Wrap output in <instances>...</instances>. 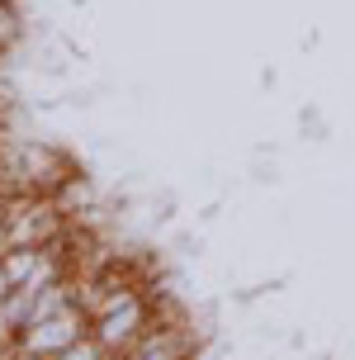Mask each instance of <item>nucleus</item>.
Returning <instances> with one entry per match:
<instances>
[{"label":"nucleus","instance_id":"6","mask_svg":"<svg viewBox=\"0 0 355 360\" xmlns=\"http://www.w3.org/2000/svg\"><path fill=\"white\" fill-rule=\"evenodd\" d=\"M105 360H128V356H105Z\"/></svg>","mask_w":355,"mask_h":360},{"label":"nucleus","instance_id":"3","mask_svg":"<svg viewBox=\"0 0 355 360\" xmlns=\"http://www.w3.org/2000/svg\"><path fill=\"white\" fill-rule=\"evenodd\" d=\"M128 360H195V332H190V323L152 327V332L128 351Z\"/></svg>","mask_w":355,"mask_h":360},{"label":"nucleus","instance_id":"4","mask_svg":"<svg viewBox=\"0 0 355 360\" xmlns=\"http://www.w3.org/2000/svg\"><path fill=\"white\" fill-rule=\"evenodd\" d=\"M105 356H109V351L100 346V337H95V332H86L81 342H71L67 351H62V356H53V360H105Z\"/></svg>","mask_w":355,"mask_h":360},{"label":"nucleus","instance_id":"1","mask_svg":"<svg viewBox=\"0 0 355 360\" xmlns=\"http://www.w3.org/2000/svg\"><path fill=\"white\" fill-rule=\"evenodd\" d=\"M152 327H157V313H152V289H133V294H128V299H119L109 313H100V318L90 323V332L100 337V346H105L109 356H128V351H133V346H138Z\"/></svg>","mask_w":355,"mask_h":360},{"label":"nucleus","instance_id":"2","mask_svg":"<svg viewBox=\"0 0 355 360\" xmlns=\"http://www.w3.org/2000/svg\"><path fill=\"white\" fill-rule=\"evenodd\" d=\"M90 332V313L81 304L62 308V313H53V318H43V323H29L24 332L15 337V356L19 360H53L62 356L71 342H81Z\"/></svg>","mask_w":355,"mask_h":360},{"label":"nucleus","instance_id":"5","mask_svg":"<svg viewBox=\"0 0 355 360\" xmlns=\"http://www.w3.org/2000/svg\"><path fill=\"white\" fill-rule=\"evenodd\" d=\"M0 252H5V214H0Z\"/></svg>","mask_w":355,"mask_h":360}]
</instances>
